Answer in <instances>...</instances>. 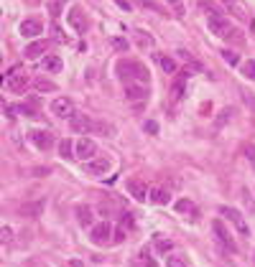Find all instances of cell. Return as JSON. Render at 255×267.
Returning <instances> with one entry per match:
<instances>
[{"mask_svg":"<svg viewBox=\"0 0 255 267\" xmlns=\"http://www.w3.org/2000/svg\"><path fill=\"white\" fill-rule=\"evenodd\" d=\"M115 71L125 84H148V79H151L148 69L140 61H118Z\"/></svg>","mask_w":255,"mask_h":267,"instance_id":"1","label":"cell"},{"mask_svg":"<svg viewBox=\"0 0 255 267\" xmlns=\"http://www.w3.org/2000/svg\"><path fill=\"white\" fill-rule=\"evenodd\" d=\"M3 84L10 89V92H23V89L31 84V79H28V74H26V71H18V69H13L10 74H5Z\"/></svg>","mask_w":255,"mask_h":267,"instance_id":"2","label":"cell"},{"mask_svg":"<svg viewBox=\"0 0 255 267\" xmlns=\"http://www.w3.org/2000/svg\"><path fill=\"white\" fill-rule=\"evenodd\" d=\"M212 231H215V237H217V242L222 244L225 249H230V252H237V244H235V239H232V234L225 229V224L219 219H215L212 221Z\"/></svg>","mask_w":255,"mask_h":267,"instance_id":"3","label":"cell"},{"mask_svg":"<svg viewBox=\"0 0 255 267\" xmlns=\"http://www.w3.org/2000/svg\"><path fill=\"white\" fill-rule=\"evenodd\" d=\"M128 194L136 198V201H146L151 198V188L146 186V181H140V178H128Z\"/></svg>","mask_w":255,"mask_h":267,"instance_id":"4","label":"cell"},{"mask_svg":"<svg viewBox=\"0 0 255 267\" xmlns=\"http://www.w3.org/2000/svg\"><path fill=\"white\" fill-rule=\"evenodd\" d=\"M69 127H72L74 132H79V135H90V132L95 130V122L87 117V115H82V112H74V115L69 117Z\"/></svg>","mask_w":255,"mask_h":267,"instance_id":"5","label":"cell"},{"mask_svg":"<svg viewBox=\"0 0 255 267\" xmlns=\"http://www.w3.org/2000/svg\"><path fill=\"white\" fill-rule=\"evenodd\" d=\"M110 237H113V227H110V221H99V224H95V227H92L90 239H92V244H97V247L107 244V242H110Z\"/></svg>","mask_w":255,"mask_h":267,"instance_id":"6","label":"cell"},{"mask_svg":"<svg viewBox=\"0 0 255 267\" xmlns=\"http://www.w3.org/2000/svg\"><path fill=\"white\" fill-rule=\"evenodd\" d=\"M51 112L57 115V117H61V120H64V117L69 120V117L77 112V109H74V102H72L69 97H57V99L51 102Z\"/></svg>","mask_w":255,"mask_h":267,"instance_id":"7","label":"cell"},{"mask_svg":"<svg viewBox=\"0 0 255 267\" xmlns=\"http://www.w3.org/2000/svg\"><path fill=\"white\" fill-rule=\"evenodd\" d=\"M110 168H113V160L105 158V155H99V158H92V160L84 163V171L90 176H105Z\"/></svg>","mask_w":255,"mask_h":267,"instance_id":"8","label":"cell"},{"mask_svg":"<svg viewBox=\"0 0 255 267\" xmlns=\"http://www.w3.org/2000/svg\"><path fill=\"white\" fill-rule=\"evenodd\" d=\"M95 153H97V145H95V140H90V138H82L79 142H77V148H74V155H77L82 163L92 160Z\"/></svg>","mask_w":255,"mask_h":267,"instance_id":"9","label":"cell"},{"mask_svg":"<svg viewBox=\"0 0 255 267\" xmlns=\"http://www.w3.org/2000/svg\"><path fill=\"white\" fill-rule=\"evenodd\" d=\"M207 26H209V31H212L215 36H219V38H230V36H235V31L230 28L227 18H207Z\"/></svg>","mask_w":255,"mask_h":267,"instance_id":"10","label":"cell"},{"mask_svg":"<svg viewBox=\"0 0 255 267\" xmlns=\"http://www.w3.org/2000/svg\"><path fill=\"white\" fill-rule=\"evenodd\" d=\"M219 211H222V216H227V219L232 221V224H235V229L240 231V234H250V229H248V221L242 219V214H240L237 209H232V206H222Z\"/></svg>","mask_w":255,"mask_h":267,"instance_id":"11","label":"cell"},{"mask_svg":"<svg viewBox=\"0 0 255 267\" xmlns=\"http://www.w3.org/2000/svg\"><path fill=\"white\" fill-rule=\"evenodd\" d=\"M28 138H31V142H33L39 150H49V148L54 145V135H51L49 130H31Z\"/></svg>","mask_w":255,"mask_h":267,"instance_id":"12","label":"cell"},{"mask_svg":"<svg viewBox=\"0 0 255 267\" xmlns=\"http://www.w3.org/2000/svg\"><path fill=\"white\" fill-rule=\"evenodd\" d=\"M123 94L128 102H143V99H148V84H125Z\"/></svg>","mask_w":255,"mask_h":267,"instance_id":"13","label":"cell"},{"mask_svg":"<svg viewBox=\"0 0 255 267\" xmlns=\"http://www.w3.org/2000/svg\"><path fill=\"white\" fill-rule=\"evenodd\" d=\"M66 20H69V26L77 31V33H84L87 31V18L82 13V8H72L69 13H66Z\"/></svg>","mask_w":255,"mask_h":267,"instance_id":"14","label":"cell"},{"mask_svg":"<svg viewBox=\"0 0 255 267\" xmlns=\"http://www.w3.org/2000/svg\"><path fill=\"white\" fill-rule=\"evenodd\" d=\"M20 33H23L26 38H36V36H41V33H43L41 20H36V18H26L23 23H20Z\"/></svg>","mask_w":255,"mask_h":267,"instance_id":"15","label":"cell"},{"mask_svg":"<svg viewBox=\"0 0 255 267\" xmlns=\"http://www.w3.org/2000/svg\"><path fill=\"white\" fill-rule=\"evenodd\" d=\"M46 49H49V43L46 41H36V43H28V46H26V59H41V53H46Z\"/></svg>","mask_w":255,"mask_h":267,"instance_id":"16","label":"cell"},{"mask_svg":"<svg viewBox=\"0 0 255 267\" xmlns=\"http://www.w3.org/2000/svg\"><path fill=\"white\" fill-rule=\"evenodd\" d=\"M151 201L158 204V206H166V204L171 201V194L166 191V188H161V186H153L151 188Z\"/></svg>","mask_w":255,"mask_h":267,"instance_id":"17","label":"cell"},{"mask_svg":"<svg viewBox=\"0 0 255 267\" xmlns=\"http://www.w3.org/2000/svg\"><path fill=\"white\" fill-rule=\"evenodd\" d=\"M222 3H225V5L230 8V13H235V16H237L240 20H245V18H248V8L242 5L240 0H222Z\"/></svg>","mask_w":255,"mask_h":267,"instance_id":"18","label":"cell"},{"mask_svg":"<svg viewBox=\"0 0 255 267\" xmlns=\"http://www.w3.org/2000/svg\"><path fill=\"white\" fill-rule=\"evenodd\" d=\"M77 219H79V224L82 227H92V209L90 206H79V209H77Z\"/></svg>","mask_w":255,"mask_h":267,"instance_id":"19","label":"cell"},{"mask_svg":"<svg viewBox=\"0 0 255 267\" xmlns=\"http://www.w3.org/2000/svg\"><path fill=\"white\" fill-rule=\"evenodd\" d=\"M43 69H46V71H59V69H61V59L57 56V53L43 56Z\"/></svg>","mask_w":255,"mask_h":267,"instance_id":"20","label":"cell"},{"mask_svg":"<svg viewBox=\"0 0 255 267\" xmlns=\"http://www.w3.org/2000/svg\"><path fill=\"white\" fill-rule=\"evenodd\" d=\"M202 10H207V16H209V18H225V16H222V10H219L215 3H207V0H202Z\"/></svg>","mask_w":255,"mask_h":267,"instance_id":"21","label":"cell"},{"mask_svg":"<svg viewBox=\"0 0 255 267\" xmlns=\"http://www.w3.org/2000/svg\"><path fill=\"white\" fill-rule=\"evenodd\" d=\"M166 267H186V257L184 254H169L166 257Z\"/></svg>","mask_w":255,"mask_h":267,"instance_id":"22","label":"cell"},{"mask_svg":"<svg viewBox=\"0 0 255 267\" xmlns=\"http://www.w3.org/2000/svg\"><path fill=\"white\" fill-rule=\"evenodd\" d=\"M158 64H161V69H163L166 74H174V71H176V61H174L171 56H158Z\"/></svg>","mask_w":255,"mask_h":267,"instance_id":"23","label":"cell"},{"mask_svg":"<svg viewBox=\"0 0 255 267\" xmlns=\"http://www.w3.org/2000/svg\"><path fill=\"white\" fill-rule=\"evenodd\" d=\"M33 87H36L39 92H57V84L49 82V79H36V82H33Z\"/></svg>","mask_w":255,"mask_h":267,"instance_id":"24","label":"cell"},{"mask_svg":"<svg viewBox=\"0 0 255 267\" xmlns=\"http://www.w3.org/2000/svg\"><path fill=\"white\" fill-rule=\"evenodd\" d=\"M59 153L64 155V158H77V155H74V145H72V140H61V142H59Z\"/></svg>","mask_w":255,"mask_h":267,"instance_id":"25","label":"cell"},{"mask_svg":"<svg viewBox=\"0 0 255 267\" xmlns=\"http://www.w3.org/2000/svg\"><path fill=\"white\" fill-rule=\"evenodd\" d=\"M242 76H248V79H253L255 82V61L253 59H248V61H242Z\"/></svg>","mask_w":255,"mask_h":267,"instance_id":"26","label":"cell"},{"mask_svg":"<svg viewBox=\"0 0 255 267\" xmlns=\"http://www.w3.org/2000/svg\"><path fill=\"white\" fill-rule=\"evenodd\" d=\"M179 53H181V59H184L186 64H189V66H192V69H194V71H202V64H199V61H194L189 51H179Z\"/></svg>","mask_w":255,"mask_h":267,"instance_id":"27","label":"cell"},{"mask_svg":"<svg viewBox=\"0 0 255 267\" xmlns=\"http://www.w3.org/2000/svg\"><path fill=\"white\" fill-rule=\"evenodd\" d=\"M166 3L174 8V13H176V16H184V13H186V8H184L181 0H166Z\"/></svg>","mask_w":255,"mask_h":267,"instance_id":"28","label":"cell"},{"mask_svg":"<svg viewBox=\"0 0 255 267\" xmlns=\"http://www.w3.org/2000/svg\"><path fill=\"white\" fill-rule=\"evenodd\" d=\"M156 247H158V252H169V249L174 247V244H171L169 239H166V242H163L161 237H156Z\"/></svg>","mask_w":255,"mask_h":267,"instance_id":"29","label":"cell"},{"mask_svg":"<svg viewBox=\"0 0 255 267\" xmlns=\"http://www.w3.org/2000/svg\"><path fill=\"white\" fill-rule=\"evenodd\" d=\"M242 102H245L250 109H253V112H255V94H250V92H245V94H242Z\"/></svg>","mask_w":255,"mask_h":267,"instance_id":"30","label":"cell"},{"mask_svg":"<svg viewBox=\"0 0 255 267\" xmlns=\"http://www.w3.org/2000/svg\"><path fill=\"white\" fill-rule=\"evenodd\" d=\"M171 92H174V99H181V94H184V84H181V79L174 84V89H171Z\"/></svg>","mask_w":255,"mask_h":267,"instance_id":"31","label":"cell"},{"mask_svg":"<svg viewBox=\"0 0 255 267\" xmlns=\"http://www.w3.org/2000/svg\"><path fill=\"white\" fill-rule=\"evenodd\" d=\"M113 46H115L118 51H128V41H125V38H113Z\"/></svg>","mask_w":255,"mask_h":267,"instance_id":"32","label":"cell"},{"mask_svg":"<svg viewBox=\"0 0 255 267\" xmlns=\"http://www.w3.org/2000/svg\"><path fill=\"white\" fill-rule=\"evenodd\" d=\"M49 10H51V16H54V18H59V16H61V13H59V10H61L59 0H54V3H49Z\"/></svg>","mask_w":255,"mask_h":267,"instance_id":"33","label":"cell"},{"mask_svg":"<svg viewBox=\"0 0 255 267\" xmlns=\"http://www.w3.org/2000/svg\"><path fill=\"white\" fill-rule=\"evenodd\" d=\"M227 120H230V109H222V112H219V117H217V127H222Z\"/></svg>","mask_w":255,"mask_h":267,"instance_id":"34","label":"cell"},{"mask_svg":"<svg viewBox=\"0 0 255 267\" xmlns=\"http://www.w3.org/2000/svg\"><path fill=\"white\" fill-rule=\"evenodd\" d=\"M245 155H248V160H250V165L255 168V145H248L245 148Z\"/></svg>","mask_w":255,"mask_h":267,"instance_id":"35","label":"cell"},{"mask_svg":"<svg viewBox=\"0 0 255 267\" xmlns=\"http://www.w3.org/2000/svg\"><path fill=\"white\" fill-rule=\"evenodd\" d=\"M140 257H143V265H146V267H156V262H153V257H151V254H148L146 249H143Z\"/></svg>","mask_w":255,"mask_h":267,"instance_id":"36","label":"cell"},{"mask_svg":"<svg viewBox=\"0 0 255 267\" xmlns=\"http://www.w3.org/2000/svg\"><path fill=\"white\" fill-rule=\"evenodd\" d=\"M222 56H225V61H227V64H232V66L237 64V53H232V51H225Z\"/></svg>","mask_w":255,"mask_h":267,"instance_id":"37","label":"cell"},{"mask_svg":"<svg viewBox=\"0 0 255 267\" xmlns=\"http://www.w3.org/2000/svg\"><path fill=\"white\" fill-rule=\"evenodd\" d=\"M138 3H140L143 8H151V10H156V13H161V8H158L156 3H151V0H138Z\"/></svg>","mask_w":255,"mask_h":267,"instance_id":"38","label":"cell"},{"mask_svg":"<svg viewBox=\"0 0 255 267\" xmlns=\"http://www.w3.org/2000/svg\"><path fill=\"white\" fill-rule=\"evenodd\" d=\"M146 130L151 132V135H156V132H158V125H156L153 120H148V122H146Z\"/></svg>","mask_w":255,"mask_h":267,"instance_id":"39","label":"cell"},{"mask_svg":"<svg viewBox=\"0 0 255 267\" xmlns=\"http://www.w3.org/2000/svg\"><path fill=\"white\" fill-rule=\"evenodd\" d=\"M39 209H41V204H36V206H23L20 211H23V214H39Z\"/></svg>","mask_w":255,"mask_h":267,"instance_id":"40","label":"cell"},{"mask_svg":"<svg viewBox=\"0 0 255 267\" xmlns=\"http://www.w3.org/2000/svg\"><path fill=\"white\" fill-rule=\"evenodd\" d=\"M0 239H3V242H10V227H3V231H0Z\"/></svg>","mask_w":255,"mask_h":267,"instance_id":"41","label":"cell"},{"mask_svg":"<svg viewBox=\"0 0 255 267\" xmlns=\"http://www.w3.org/2000/svg\"><path fill=\"white\" fill-rule=\"evenodd\" d=\"M176 209H179V211H192V204L189 201H179V204H176Z\"/></svg>","mask_w":255,"mask_h":267,"instance_id":"42","label":"cell"},{"mask_svg":"<svg viewBox=\"0 0 255 267\" xmlns=\"http://www.w3.org/2000/svg\"><path fill=\"white\" fill-rule=\"evenodd\" d=\"M51 33H54V41H64V36H61V31H59L57 26L51 28Z\"/></svg>","mask_w":255,"mask_h":267,"instance_id":"43","label":"cell"},{"mask_svg":"<svg viewBox=\"0 0 255 267\" xmlns=\"http://www.w3.org/2000/svg\"><path fill=\"white\" fill-rule=\"evenodd\" d=\"M115 3L123 8V10H130V3H128V0H115Z\"/></svg>","mask_w":255,"mask_h":267,"instance_id":"44","label":"cell"},{"mask_svg":"<svg viewBox=\"0 0 255 267\" xmlns=\"http://www.w3.org/2000/svg\"><path fill=\"white\" fill-rule=\"evenodd\" d=\"M123 239H125V231H118V234H115V239H113V242H115V244H120V242H123Z\"/></svg>","mask_w":255,"mask_h":267,"instance_id":"45","label":"cell"},{"mask_svg":"<svg viewBox=\"0 0 255 267\" xmlns=\"http://www.w3.org/2000/svg\"><path fill=\"white\" fill-rule=\"evenodd\" d=\"M59 3H64V0H59Z\"/></svg>","mask_w":255,"mask_h":267,"instance_id":"46","label":"cell"}]
</instances>
